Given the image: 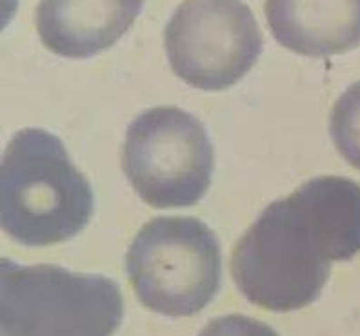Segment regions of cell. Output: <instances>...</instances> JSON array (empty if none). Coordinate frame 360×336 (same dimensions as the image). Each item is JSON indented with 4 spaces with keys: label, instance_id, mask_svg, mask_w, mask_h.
Returning a JSON list of instances; mask_svg holds the SVG:
<instances>
[{
    "label": "cell",
    "instance_id": "9c48e42d",
    "mask_svg": "<svg viewBox=\"0 0 360 336\" xmlns=\"http://www.w3.org/2000/svg\"><path fill=\"white\" fill-rule=\"evenodd\" d=\"M330 135L338 153L360 171V80L335 102L330 117Z\"/></svg>",
    "mask_w": 360,
    "mask_h": 336
},
{
    "label": "cell",
    "instance_id": "3957f363",
    "mask_svg": "<svg viewBox=\"0 0 360 336\" xmlns=\"http://www.w3.org/2000/svg\"><path fill=\"white\" fill-rule=\"evenodd\" d=\"M122 318V292L108 276L2 260V336H113Z\"/></svg>",
    "mask_w": 360,
    "mask_h": 336
},
{
    "label": "cell",
    "instance_id": "ba28073f",
    "mask_svg": "<svg viewBox=\"0 0 360 336\" xmlns=\"http://www.w3.org/2000/svg\"><path fill=\"white\" fill-rule=\"evenodd\" d=\"M278 44L304 57H333L360 46V0H266Z\"/></svg>",
    "mask_w": 360,
    "mask_h": 336
},
{
    "label": "cell",
    "instance_id": "52a82bcc",
    "mask_svg": "<svg viewBox=\"0 0 360 336\" xmlns=\"http://www.w3.org/2000/svg\"><path fill=\"white\" fill-rule=\"evenodd\" d=\"M142 6L144 0H40L37 31L55 55L89 58L117 44Z\"/></svg>",
    "mask_w": 360,
    "mask_h": 336
},
{
    "label": "cell",
    "instance_id": "277c9868",
    "mask_svg": "<svg viewBox=\"0 0 360 336\" xmlns=\"http://www.w3.org/2000/svg\"><path fill=\"white\" fill-rule=\"evenodd\" d=\"M126 271L148 309L164 316H191L220 289L219 238L202 220L158 217L133 238Z\"/></svg>",
    "mask_w": 360,
    "mask_h": 336
},
{
    "label": "cell",
    "instance_id": "7a4b0ae2",
    "mask_svg": "<svg viewBox=\"0 0 360 336\" xmlns=\"http://www.w3.org/2000/svg\"><path fill=\"white\" fill-rule=\"evenodd\" d=\"M91 183L66 148L44 129H22L11 138L0 169V219L15 242L53 245L79 235L93 217Z\"/></svg>",
    "mask_w": 360,
    "mask_h": 336
},
{
    "label": "cell",
    "instance_id": "6da1fadb",
    "mask_svg": "<svg viewBox=\"0 0 360 336\" xmlns=\"http://www.w3.org/2000/svg\"><path fill=\"white\" fill-rule=\"evenodd\" d=\"M360 253V186L319 176L273 202L238 240L231 275L251 304L288 313L321 297L331 262Z\"/></svg>",
    "mask_w": 360,
    "mask_h": 336
},
{
    "label": "cell",
    "instance_id": "8992f818",
    "mask_svg": "<svg viewBox=\"0 0 360 336\" xmlns=\"http://www.w3.org/2000/svg\"><path fill=\"white\" fill-rule=\"evenodd\" d=\"M173 73L202 91H222L255 66L262 33L242 0H184L164 31Z\"/></svg>",
    "mask_w": 360,
    "mask_h": 336
},
{
    "label": "cell",
    "instance_id": "5b68a950",
    "mask_svg": "<svg viewBox=\"0 0 360 336\" xmlns=\"http://www.w3.org/2000/svg\"><path fill=\"white\" fill-rule=\"evenodd\" d=\"M122 169L151 207H189L210 189L215 151L198 118L162 105L144 111L129 124Z\"/></svg>",
    "mask_w": 360,
    "mask_h": 336
},
{
    "label": "cell",
    "instance_id": "30bf717a",
    "mask_svg": "<svg viewBox=\"0 0 360 336\" xmlns=\"http://www.w3.org/2000/svg\"><path fill=\"white\" fill-rule=\"evenodd\" d=\"M198 336H278V332L257 318H250L244 314H229L211 320Z\"/></svg>",
    "mask_w": 360,
    "mask_h": 336
}]
</instances>
